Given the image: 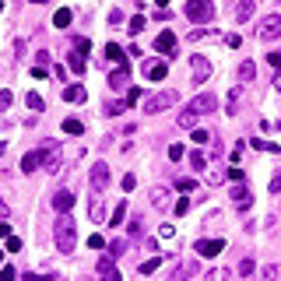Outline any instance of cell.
<instances>
[{
  "mask_svg": "<svg viewBox=\"0 0 281 281\" xmlns=\"http://www.w3.org/2000/svg\"><path fill=\"white\" fill-rule=\"evenodd\" d=\"M165 74H169V64H151V67H148V78H151V81H165Z\"/></svg>",
  "mask_w": 281,
  "mask_h": 281,
  "instance_id": "ac0fdd59",
  "label": "cell"
},
{
  "mask_svg": "<svg viewBox=\"0 0 281 281\" xmlns=\"http://www.w3.org/2000/svg\"><path fill=\"white\" fill-rule=\"evenodd\" d=\"M221 249H225V239H197V253L208 257V260H215Z\"/></svg>",
  "mask_w": 281,
  "mask_h": 281,
  "instance_id": "9c48e42d",
  "label": "cell"
},
{
  "mask_svg": "<svg viewBox=\"0 0 281 281\" xmlns=\"http://www.w3.org/2000/svg\"><path fill=\"white\" fill-rule=\"evenodd\" d=\"M229 180H232V183H243V180H246V172H243L239 165H232V169H229Z\"/></svg>",
  "mask_w": 281,
  "mask_h": 281,
  "instance_id": "f35d334b",
  "label": "cell"
},
{
  "mask_svg": "<svg viewBox=\"0 0 281 281\" xmlns=\"http://www.w3.org/2000/svg\"><path fill=\"white\" fill-rule=\"evenodd\" d=\"M106 249H109V257L116 260V257H123V249H127V243H123V239H113V243H106Z\"/></svg>",
  "mask_w": 281,
  "mask_h": 281,
  "instance_id": "83f0119b",
  "label": "cell"
},
{
  "mask_svg": "<svg viewBox=\"0 0 281 281\" xmlns=\"http://www.w3.org/2000/svg\"><path fill=\"white\" fill-rule=\"evenodd\" d=\"M0 11H4V4H0Z\"/></svg>",
  "mask_w": 281,
  "mask_h": 281,
  "instance_id": "680465c9",
  "label": "cell"
},
{
  "mask_svg": "<svg viewBox=\"0 0 281 281\" xmlns=\"http://www.w3.org/2000/svg\"><path fill=\"white\" fill-rule=\"evenodd\" d=\"M64 134H70V137H81V134H84V123L70 116V120H64Z\"/></svg>",
  "mask_w": 281,
  "mask_h": 281,
  "instance_id": "d6986e66",
  "label": "cell"
},
{
  "mask_svg": "<svg viewBox=\"0 0 281 281\" xmlns=\"http://www.w3.org/2000/svg\"><path fill=\"white\" fill-rule=\"evenodd\" d=\"M155 4H158V7H169V0H155Z\"/></svg>",
  "mask_w": 281,
  "mask_h": 281,
  "instance_id": "11a10c76",
  "label": "cell"
},
{
  "mask_svg": "<svg viewBox=\"0 0 281 281\" xmlns=\"http://www.w3.org/2000/svg\"><path fill=\"white\" fill-rule=\"evenodd\" d=\"M4 151H7V144H4V141H0V155H4Z\"/></svg>",
  "mask_w": 281,
  "mask_h": 281,
  "instance_id": "6f0895ef",
  "label": "cell"
},
{
  "mask_svg": "<svg viewBox=\"0 0 281 281\" xmlns=\"http://www.w3.org/2000/svg\"><path fill=\"white\" fill-rule=\"evenodd\" d=\"M64 99H67V102H84L88 92H84V84H67V88H64Z\"/></svg>",
  "mask_w": 281,
  "mask_h": 281,
  "instance_id": "5bb4252c",
  "label": "cell"
},
{
  "mask_svg": "<svg viewBox=\"0 0 281 281\" xmlns=\"http://www.w3.org/2000/svg\"><path fill=\"white\" fill-rule=\"evenodd\" d=\"M274 88H278V92H281V70H278V78H274Z\"/></svg>",
  "mask_w": 281,
  "mask_h": 281,
  "instance_id": "db71d44e",
  "label": "cell"
},
{
  "mask_svg": "<svg viewBox=\"0 0 281 281\" xmlns=\"http://www.w3.org/2000/svg\"><path fill=\"white\" fill-rule=\"evenodd\" d=\"M123 218H127V204L120 200V204H116V211H113V225H120Z\"/></svg>",
  "mask_w": 281,
  "mask_h": 281,
  "instance_id": "e575fe53",
  "label": "cell"
},
{
  "mask_svg": "<svg viewBox=\"0 0 281 281\" xmlns=\"http://www.w3.org/2000/svg\"><path fill=\"white\" fill-rule=\"evenodd\" d=\"M158 267H162V257H148V260L141 264V267H137V271H141V274H155Z\"/></svg>",
  "mask_w": 281,
  "mask_h": 281,
  "instance_id": "d4e9b609",
  "label": "cell"
},
{
  "mask_svg": "<svg viewBox=\"0 0 281 281\" xmlns=\"http://www.w3.org/2000/svg\"><path fill=\"white\" fill-rule=\"evenodd\" d=\"M271 194H281V172H278L274 180H271Z\"/></svg>",
  "mask_w": 281,
  "mask_h": 281,
  "instance_id": "f907efd6",
  "label": "cell"
},
{
  "mask_svg": "<svg viewBox=\"0 0 281 281\" xmlns=\"http://www.w3.org/2000/svg\"><path fill=\"white\" fill-rule=\"evenodd\" d=\"M253 148H260V151H271V155H281V144H274V141H260V137H253Z\"/></svg>",
  "mask_w": 281,
  "mask_h": 281,
  "instance_id": "484cf974",
  "label": "cell"
},
{
  "mask_svg": "<svg viewBox=\"0 0 281 281\" xmlns=\"http://www.w3.org/2000/svg\"><path fill=\"white\" fill-rule=\"evenodd\" d=\"M186 18L194 25H208L215 18V0H190L186 4Z\"/></svg>",
  "mask_w": 281,
  "mask_h": 281,
  "instance_id": "7a4b0ae2",
  "label": "cell"
},
{
  "mask_svg": "<svg viewBox=\"0 0 281 281\" xmlns=\"http://www.w3.org/2000/svg\"><path fill=\"white\" fill-rule=\"evenodd\" d=\"M141 28H144V14H137V18L127 21V32H130V35H141Z\"/></svg>",
  "mask_w": 281,
  "mask_h": 281,
  "instance_id": "f1b7e54d",
  "label": "cell"
},
{
  "mask_svg": "<svg viewBox=\"0 0 281 281\" xmlns=\"http://www.w3.org/2000/svg\"><path fill=\"white\" fill-rule=\"evenodd\" d=\"M176 46H180V42H176V35L169 32V28H165V32H158V39H155V50H158L162 56H169V60H172V56H176Z\"/></svg>",
  "mask_w": 281,
  "mask_h": 281,
  "instance_id": "8992f818",
  "label": "cell"
},
{
  "mask_svg": "<svg viewBox=\"0 0 281 281\" xmlns=\"http://www.w3.org/2000/svg\"><path fill=\"white\" fill-rule=\"evenodd\" d=\"M67 67H70L74 74H84V53L74 50V53H70V60H67Z\"/></svg>",
  "mask_w": 281,
  "mask_h": 281,
  "instance_id": "603a6c76",
  "label": "cell"
},
{
  "mask_svg": "<svg viewBox=\"0 0 281 281\" xmlns=\"http://www.w3.org/2000/svg\"><path fill=\"white\" fill-rule=\"evenodd\" d=\"M176 102H180V95L172 92H158V95H151V99H144V113H162V109H172Z\"/></svg>",
  "mask_w": 281,
  "mask_h": 281,
  "instance_id": "3957f363",
  "label": "cell"
},
{
  "mask_svg": "<svg viewBox=\"0 0 281 281\" xmlns=\"http://www.w3.org/2000/svg\"><path fill=\"white\" fill-rule=\"evenodd\" d=\"M102 215H106V208H102V200L95 197V200H92V218H95V221H102Z\"/></svg>",
  "mask_w": 281,
  "mask_h": 281,
  "instance_id": "74e56055",
  "label": "cell"
},
{
  "mask_svg": "<svg viewBox=\"0 0 281 281\" xmlns=\"http://www.w3.org/2000/svg\"><path fill=\"white\" fill-rule=\"evenodd\" d=\"M190 74H194V81L197 84H204L211 78V64H208V56H194V60H190Z\"/></svg>",
  "mask_w": 281,
  "mask_h": 281,
  "instance_id": "52a82bcc",
  "label": "cell"
},
{
  "mask_svg": "<svg viewBox=\"0 0 281 281\" xmlns=\"http://www.w3.org/2000/svg\"><path fill=\"white\" fill-rule=\"evenodd\" d=\"M74 50L88 56V50H92V42H88V39H81V35H74Z\"/></svg>",
  "mask_w": 281,
  "mask_h": 281,
  "instance_id": "836d02e7",
  "label": "cell"
},
{
  "mask_svg": "<svg viewBox=\"0 0 281 281\" xmlns=\"http://www.w3.org/2000/svg\"><path fill=\"white\" fill-rule=\"evenodd\" d=\"M70 18H74V11H70V7H60V11H56V18H53V25H56V28H67Z\"/></svg>",
  "mask_w": 281,
  "mask_h": 281,
  "instance_id": "cb8c5ba5",
  "label": "cell"
},
{
  "mask_svg": "<svg viewBox=\"0 0 281 281\" xmlns=\"http://www.w3.org/2000/svg\"><path fill=\"white\" fill-rule=\"evenodd\" d=\"M74 200H78V197H74L70 190H60V194L53 197V208H56V211H70V208H74Z\"/></svg>",
  "mask_w": 281,
  "mask_h": 281,
  "instance_id": "7c38bea8",
  "label": "cell"
},
{
  "mask_svg": "<svg viewBox=\"0 0 281 281\" xmlns=\"http://www.w3.org/2000/svg\"><path fill=\"white\" fill-rule=\"evenodd\" d=\"M42 162H46V151H28V155L21 158V172H25V176H28V172H35Z\"/></svg>",
  "mask_w": 281,
  "mask_h": 281,
  "instance_id": "8fae6325",
  "label": "cell"
},
{
  "mask_svg": "<svg viewBox=\"0 0 281 281\" xmlns=\"http://www.w3.org/2000/svg\"><path fill=\"white\" fill-rule=\"evenodd\" d=\"M190 113H197V116H208V113H218V95H211V92H200V95H194L190 99V106H186Z\"/></svg>",
  "mask_w": 281,
  "mask_h": 281,
  "instance_id": "277c9868",
  "label": "cell"
},
{
  "mask_svg": "<svg viewBox=\"0 0 281 281\" xmlns=\"http://www.w3.org/2000/svg\"><path fill=\"white\" fill-rule=\"evenodd\" d=\"M194 186H197V180H190V176H180V180H176V190H180V194H194Z\"/></svg>",
  "mask_w": 281,
  "mask_h": 281,
  "instance_id": "4316f807",
  "label": "cell"
},
{
  "mask_svg": "<svg viewBox=\"0 0 281 281\" xmlns=\"http://www.w3.org/2000/svg\"><path fill=\"white\" fill-rule=\"evenodd\" d=\"M88 246L92 249H106V239H102V235H88Z\"/></svg>",
  "mask_w": 281,
  "mask_h": 281,
  "instance_id": "60d3db41",
  "label": "cell"
},
{
  "mask_svg": "<svg viewBox=\"0 0 281 281\" xmlns=\"http://www.w3.org/2000/svg\"><path fill=\"white\" fill-rule=\"evenodd\" d=\"M120 186H123V190H127V194H130V190H134V186H137V176H134V172H127V176H123V180H120Z\"/></svg>",
  "mask_w": 281,
  "mask_h": 281,
  "instance_id": "d590c367",
  "label": "cell"
},
{
  "mask_svg": "<svg viewBox=\"0 0 281 281\" xmlns=\"http://www.w3.org/2000/svg\"><path fill=\"white\" fill-rule=\"evenodd\" d=\"M204 141H211L208 130H194V144H204Z\"/></svg>",
  "mask_w": 281,
  "mask_h": 281,
  "instance_id": "bcb514c9",
  "label": "cell"
},
{
  "mask_svg": "<svg viewBox=\"0 0 281 281\" xmlns=\"http://www.w3.org/2000/svg\"><path fill=\"white\" fill-rule=\"evenodd\" d=\"M0 218H7V204L4 200H0Z\"/></svg>",
  "mask_w": 281,
  "mask_h": 281,
  "instance_id": "f5cc1de1",
  "label": "cell"
},
{
  "mask_svg": "<svg viewBox=\"0 0 281 281\" xmlns=\"http://www.w3.org/2000/svg\"><path fill=\"white\" fill-rule=\"evenodd\" d=\"M229 197H232L235 204H249V190H246L243 183H235V186L229 190Z\"/></svg>",
  "mask_w": 281,
  "mask_h": 281,
  "instance_id": "ffe728a7",
  "label": "cell"
},
{
  "mask_svg": "<svg viewBox=\"0 0 281 281\" xmlns=\"http://www.w3.org/2000/svg\"><path fill=\"white\" fill-rule=\"evenodd\" d=\"M253 18V0H239L235 4V21H249Z\"/></svg>",
  "mask_w": 281,
  "mask_h": 281,
  "instance_id": "2e32d148",
  "label": "cell"
},
{
  "mask_svg": "<svg viewBox=\"0 0 281 281\" xmlns=\"http://www.w3.org/2000/svg\"><path fill=\"white\" fill-rule=\"evenodd\" d=\"M239 274H243V278L253 274V260H243V264H239Z\"/></svg>",
  "mask_w": 281,
  "mask_h": 281,
  "instance_id": "7dc6e473",
  "label": "cell"
},
{
  "mask_svg": "<svg viewBox=\"0 0 281 281\" xmlns=\"http://www.w3.org/2000/svg\"><path fill=\"white\" fill-rule=\"evenodd\" d=\"M106 56H109V60H113L116 67H120V64H127V56H123V50L116 46V42H109V46H106Z\"/></svg>",
  "mask_w": 281,
  "mask_h": 281,
  "instance_id": "7402d4cb",
  "label": "cell"
},
{
  "mask_svg": "<svg viewBox=\"0 0 281 281\" xmlns=\"http://www.w3.org/2000/svg\"><path fill=\"white\" fill-rule=\"evenodd\" d=\"M257 35L260 39H278L281 35V14H267V18H260V25H257Z\"/></svg>",
  "mask_w": 281,
  "mask_h": 281,
  "instance_id": "5b68a950",
  "label": "cell"
},
{
  "mask_svg": "<svg viewBox=\"0 0 281 281\" xmlns=\"http://www.w3.org/2000/svg\"><path fill=\"white\" fill-rule=\"evenodd\" d=\"M28 4H50V0H28Z\"/></svg>",
  "mask_w": 281,
  "mask_h": 281,
  "instance_id": "9f6ffc18",
  "label": "cell"
},
{
  "mask_svg": "<svg viewBox=\"0 0 281 281\" xmlns=\"http://www.w3.org/2000/svg\"><path fill=\"white\" fill-rule=\"evenodd\" d=\"M239 99H243V84H235L232 92H229V99H225V113H229V116L239 109Z\"/></svg>",
  "mask_w": 281,
  "mask_h": 281,
  "instance_id": "9a60e30c",
  "label": "cell"
},
{
  "mask_svg": "<svg viewBox=\"0 0 281 281\" xmlns=\"http://www.w3.org/2000/svg\"><path fill=\"white\" fill-rule=\"evenodd\" d=\"M53 239H56V253H74V246H78V221L67 211H60V218H56Z\"/></svg>",
  "mask_w": 281,
  "mask_h": 281,
  "instance_id": "6da1fadb",
  "label": "cell"
},
{
  "mask_svg": "<svg viewBox=\"0 0 281 281\" xmlns=\"http://www.w3.org/2000/svg\"><path fill=\"white\" fill-rule=\"evenodd\" d=\"M127 81H130V67L127 64H120L113 74H109V88L113 92H120V88H127Z\"/></svg>",
  "mask_w": 281,
  "mask_h": 281,
  "instance_id": "30bf717a",
  "label": "cell"
},
{
  "mask_svg": "<svg viewBox=\"0 0 281 281\" xmlns=\"http://www.w3.org/2000/svg\"><path fill=\"white\" fill-rule=\"evenodd\" d=\"M4 249H7V253H21V239H18V235H7V239H4Z\"/></svg>",
  "mask_w": 281,
  "mask_h": 281,
  "instance_id": "1f68e13d",
  "label": "cell"
},
{
  "mask_svg": "<svg viewBox=\"0 0 281 281\" xmlns=\"http://www.w3.org/2000/svg\"><path fill=\"white\" fill-rule=\"evenodd\" d=\"M225 176H229V169H225V172L215 169V172H208V183H211V186H218V183H225Z\"/></svg>",
  "mask_w": 281,
  "mask_h": 281,
  "instance_id": "d6a6232c",
  "label": "cell"
},
{
  "mask_svg": "<svg viewBox=\"0 0 281 281\" xmlns=\"http://www.w3.org/2000/svg\"><path fill=\"white\" fill-rule=\"evenodd\" d=\"M92 186H95V194H102V190L109 186V165L106 162H95L92 165Z\"/></svg>",
  "mask_w": 281,
  "mask_h": 281,
  "instance_id": "ba28073f",
  "label": "cell"
},
{
  "mask_svg": "<svg viewBox=\"0 0 281 281\" xmlns=\"http://www.w3.org/2000/svg\"><path fill=\"white\" fill-rule=\"evenodd\" d=\"M281 274V267H278V264H271V267H264V278H278Z\"/></svg>",
  "mask_w": 281,
  "mask_h": 281,
  "instance_id": "c3c4849f",
  "label": "cell"
},
{
  "mask_svg": "<svg viewBox=\"0 0 281 281\" xmlns=\"http://www.w3.org/2000/svg\"><path fill=\"white\" fill-rule=\"evenodd\" d=\"M127 109V102H109L106 106V116H116V113H123Z\"/></svg>",
  "mask_w": 281,
  "mask_h": 281,
  "instance_id": "ab89813d",
  "label": "cell"
},
{
  "mask_svg": "<svg viewBox=\"0 0 281 281\" xmlns=\"http://www.w3.org/2000/svg\"><path fill=\"white\" fill-rule=\"evenodd\" d=\"M151 204H155V208H165V204H169V190L165 186H155L151 190Z\"/></svg>",
  "mask_w": 281,
  "mask_h": 281,
  "instance_id": "44dd1931",
  "label": "cell"
},
{
  "mask_svg": "<svg viewBox=\"0 0 281 281\" xmlns=\"http://www.w3.org/2000/svg\"><path fill=\"white\" fill-rule=\"evenodd\" d=\"M257 78V67H253V60H243L239 64V84H249Z\"/></svg>",
  "mask_w": 281,
  "mask_h": 281,
  "instance_id": "e0dca14e",
  "label": "cell"
},
{
  "mask_svg": "<svg viewBox=\"0 0 281 281\" xmlns=\"http://www.w3.org/2000/svg\"><path fill=\"white\" fill-rule=\"evenodd\" d=\"M99 274L106 278V281H120V271H116V264H113L109 257H102V260H99Z\"/></svg>",
  "mask_w": 281,
  "mask_h": 281,
  "instance_id": "4fadbf2b",
  "label": "cell"
},
{
  "mask_svg": "<svg viewBox=\"0 0 281 281\" xmlns=\"http://www.w3.org/2000/svg\"><path fill=\"white\" fill-rule=\"evenodd\" d=\"M11 109V92L4 88V92H0V113H7Z\"/></svg>",
  "mask_w": 281,
  "mask_h": 281,
  "instance_id": "b9f144b4",
  "label": "cell"
},
{
  "mask_svg": "<svg viewBox=\"0 0 281 281\" xmlns=\"http://www.w3.org/2000/svg\"><path fill=\"white\" fill-rule=\"evenodd\" d=\"M7 235H11V225H7L4 218H0V239H7Z\"/></svg>",
  "mask_w": 281,
  "mask_h": 281,
  "instance_id": "816d5d0a",
  "label": "cell"
},
{
  "mask_svg": "<svg viewBox=\"0 0 281 281\" xmlns=\"http://www.w3.org/2000/svg\"><path fill=\"white\" fill-rule=\"evenodd\" d=\"M267 64H271V67H278V70H281V50H274V53H267Z\"/></svg>",
  "mask_w": 281,
  "mask_h": 281,
  "instance_id": "ee69618b",
  "label": "cell"
},
{
  "mask_svg": "<svg viewBox=\"0 0 281 281\" xmlns=\"http://www.w3.org/2000/svg\"><path fill=\"white\" fill-rule=\"evenodd\" d=\"M169 158L180 162V158H183V144H169Z\"/></svg>",
  "mask_w": 281,
  "mask_h": 281,
  "instance_id": "7bdbcfd3",
  "label": "cell"
},
{
  "mask_svg": "<svg viewBox=\"0 0 281 281\" xmlns=\"http://www.w3.org/2000/svg\"><path fill=\"white\" fill-rule=\"evenodd\" d=\"M190 165H194V169H197V172H200V169H204V165H208V158H204V155H200V151H197V148H194V151H190Z\"/></svg>",
  "mask_w": 281,
  "mask_h": 281,
  "instance_id": "4dcf8cb0",
  "label": "cell"
},
{
  "mask_svg": "<svg viewBox=\"0 0 281 281\" xmlns=\"http://www.w3.org/2000/svg\"><path fill=\"white\" fill-rule=\"evenodd\" d=\"M25 106L32 109V113H42V99H39L35 92H28V95H25Z\"/></svg>",
  "mask_w": 281,
  "mask_h": 281,
  "instance_id": "f546056e",
  "label": "cell"
},
{
  "mask_svg": "<svg viewBox=\"0 0 281 281\" xmlns=\"http://www.w3.org/2000/svg\"><path fill=\"white\" fill-rule=\"evenodd\" d=\"M190 204H194V200H190V197H180V200H176V215L183 218V215L190 211Z\"/></svg>",
  "mask_w": 281,
  "mask_h": 281,
  "instance_id": "8d00e7d4",
  "label": "cell"
},
{
  "mask_svg": "<svg viewBox=\"0 0 281 281\" xmlns=\"http://www.w3.org/2000/svg\"><path fill=\"white\" fill-rule=\"evenodd\" d=\"M197 39H208V32H204V28H194V32H190V42H197Z\"/></svg>",
  "mask_w": 281,
  "mask_h": 281,
  "instance_id": "681fc988",
  "label": "cell"
},
{
  "mask_svg": "<svg viewBox=\"0 0 281 281\" xmlns=\"http://www.w3.org/2000/svg\"><path fill=\"white\" fill-rule=\"evenodd\" d=\"M134 102H141V88H130L127 92V106H134Z\"/></svg>",
  "mask_w": 281,
  "mask_h": 281,
  "instance_id": "f6af8a7d",
  "label": "cell"
}]
</instances>
